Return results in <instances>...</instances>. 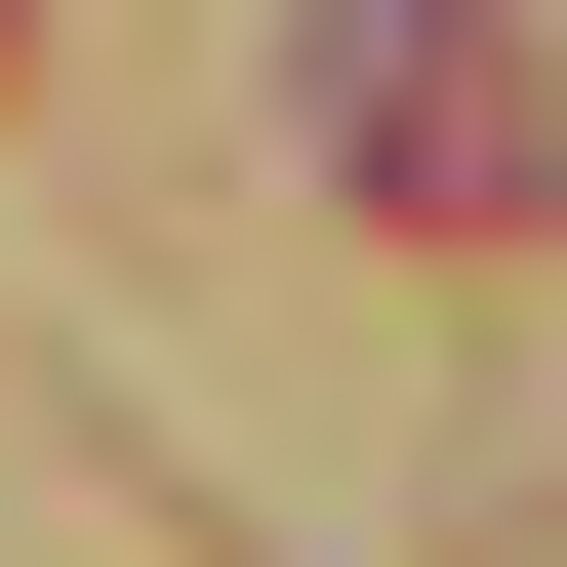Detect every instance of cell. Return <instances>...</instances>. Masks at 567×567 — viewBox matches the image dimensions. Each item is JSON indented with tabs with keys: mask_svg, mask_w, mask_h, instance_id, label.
Returning <instances> with one entry per match:
<instances>
[{
	"mask_svg": "<svg viewBox=\"0 0 567 567\" xmlns=\"http://www.w3.org/2000/svg\"><path fill=\"white\" fill-rule=\"evenodd\" d=\"M324 163H365V203H446V244H527V203H567L527 0H324Z\"/></svg>",
	"mask_w": 567,
	"mask_h": 567,
	"instance_id": "6da1fadb",
	"label": "cell"
}]
</instances>
